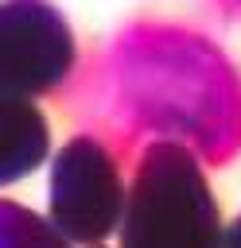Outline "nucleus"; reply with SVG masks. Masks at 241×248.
Instances as JSON below:
<instances>
[{"label": "nucleus", "mask_w": 241, "mask_h": 248, "mask_svg": "<svg viewBox=\"0 0 241 248\" xmlns=\"http://www.w3.org/2000/svg\"><path fill=\"white\" fill-rule=\"evenodd\" d=\"M117 232L120 248H222L225 225L187 143L155 140L140 151Z\"/></svg>", "instance_id": "f257e3e1"}, {"label": "nucleus", "mask_w": 241, "mask_h": 248, "mask_svg": "<svg viewBox=\"0 0 241 248\" xmlns=\"http://www.w3.org/2000/svg\"><path fill=\"white\" fill-rule=\"evenodd\" d=\"M124 178L117 155L97 136H70L54 159L47 178V221L70 240L97 248L109 240L124 213Z\"/></svg>", "instance_id": "f03ea898"}, {"label": "nucleus", "mask_w": 241, "mask_h": 248, "mask_svg": "<svg viewBox=\"0 0 241 248\" xmlns=\"http://www.w3.org/2000/svg\"><path fill=\"white\" fill-rule=\"evenodd\" d=\"M78 62L74 27L51 0H0V93H54Z\"/></svg>", "instance_id": "7ed1b4c3"}, {"label": "nucleus", "mask_w": 241, "mask_h": 248, "mask_svg": "<svg viewBox=\"0 0 241 248\" xmlns=\"http://www.w3.org/2000/svg\"><path fill=\"white\" fill-rule=\"evenodd\" d=\"M51 155V124L35 101L0 93V186L35 174Z\"/></svg>", "instance_id": "20e7f679"}, {"label": "nucleus", "mask_w": 241, "mask_h": 248, "mask_svg": "<svg viewBox=\"0 0 241 248\" xmlns=\"http://www.w3.org/2000/svg\"><path fill=\"white\" fill-rule=\"evenodd\" d=\"M0 248H74L43 213L0 198Z\"/></svg>", "instance_id": "39448f33"}, {"label": "nucleus", "mask_w": 241, "mask_h": 248, "mask_svg": "<svg viewBox=\"0 0 241 248\" xmlns=\"http://www.w3.org/2000/svg\"><path fill=\"white\" fill-rule=\"evenodd\" d=\"M222 248H241V213L233 217V225H225V240Z\"/></svg>", "instance_id": "423d86ee"}, {"label": "nucleus", "mask_w": 241, "mask_h": 248, "mask_svg": "<svg viewBox=\"0 0 241 248\" xmlns=\"http://www.w3.org/2000/svg\"><path fill=\"white\" fill-rule=\"evenodd\" d=\"M97 248H101V244H97Z\"/></svg>", "instance_id": "0eeeda50"}]
</instances>
